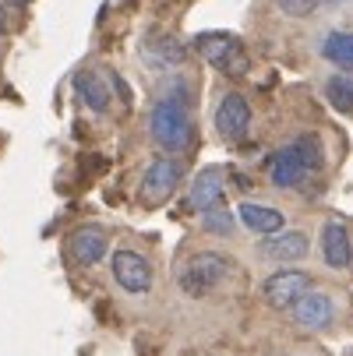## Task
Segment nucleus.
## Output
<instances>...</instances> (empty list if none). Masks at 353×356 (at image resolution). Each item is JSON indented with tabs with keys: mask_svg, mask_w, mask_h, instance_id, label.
<instances>
[{
	"mask_svg": "<svg viewBox=\"0 0 353 356\" xmlns=\"http://www.w3.org/2000/svg\"><path fill=\"white\" fill-rule=\"evenodd\" d=\"M110 268H113V279H117V286H120L124 293L141 296V293L152 289V265H148L138 250H127V247L113 250Z\"/></svg>",
	"mask_w": 353,
	"mask_h": 356,
	"instance_id": "39448f33",
	"label": "nucleus"
},
{
	"mask_svg": "<svg viewBox=\"0 0 353 356\" xmlns=\"http://www.w3.org/2000/svg\"><path fill=\"white\" fill-rule=\"evenodd\" d=\"M138 54H141V60L152 67V71H173V67L184 64L187 49L173 35H148V39H141Z\"/></svg>",
	"mask_w": 353,
	"mask_h": 356,
	"instance_id": "9d476101",
	"label": "nucleus"
},
{
	"mask_svg": "<svg viewBox=\"0 0 353 356\" xmlns=\"http://www.w3.org/2000/svg\"><path fill=\"white\" fill-rule=\"evenodd\" d=\"M293 148L300 152V159H304V166H308L311 173L325 166V152H322V141H318V134H300V138L293 141Z\"/></svg>",
	"mask_w": 353,
	"mask_h": 356,
	"instance_id": "aec40b11",
	"label": "nucleus"
},
{
	"mask_svg": "<svg viewBox=\"0 0 353 356\" xmlns=\"http://www.w3.org/2000/svg\"><path fill=\"white\" fill-rule=\"evenodd\" d=\"M230 275V261L216 250H201V254H191L184 261V268L177 272V286L191 296V300H201L209 296L212 289L223 286V279Z\"/></svg>",
	"mask_w": 353,
	"mask_h": 356,
	"instance_id": "f03ea898",
	"label": "nucleus"
},
{
	"mask_svg": "<svg viewBox=\"0 0 353 356\" xmlns=\"http://www.w3.org/2000/svg\"><path fill=\"white\" fill-rule=\"evenodd\" d=\"M290 311H293V321H297L300 328H308V332H325V328L332 325V318H336V303H332L329 293L308 289Z\"/></svg>",
	"mask_w": 353,
	"mask_h": 356,
	"instance_id": "1a4fd4ad",
	"label": "nucleus"
},
{
	"mask_svg": "<svg viewBox=\"0 0 353 356\" xmlns=\"http://www.w3.org/2000/svg\"><path fill=\"white\" fill-rule=\"evenodd\" d=\"M308 289H311V275H308V272H300V268L272 272V275L262 282V296H265L269 307H276V311H290Z\"/></svg>",
	"mask_w": 353,
	"mask_h": 356,
	"instance_id": "20e7f679",
	"label": "nucleus"
},
{
	"mask_svg": "<svg viewBox=\"0 0 353 356\" xmlns=\"http://www.w3.org/2000/svg\"><path fill=\"white\" fill-rule=\"evenodd\" d=\"M110 81H113V88L120 92V99H124V103H131V88L124 85V78H120V74H110Z\"/></svg>",
	"mask_w": 353,
	"mask_h": 356,
	"instance_id": "4be33fe9",
	"label": "nucleus"
},
{
	"mask_svg": "<svg viewBox=\"0 0 353 356\" xmlns=\"http://www.w3.org/2000/svg\"><path fill=\"white\" fill-rule=\"evenodd\" d=\"M148 134L166 152H184L191 145V113L187 103L177 95H163L148 113Z\"/></svg>",
	"mask_w": 353,
	"mask_h": 356,
	"instance_id": "f257e3e1",
	"label": "nucleus"
},
{
	"mask_svg": "<svg viewBox=\"0 0 353 356\" xmlns=\"http://www.w3.org/2000/svg\"><path fill=\"white\" fill-rule=\"evenodd\" d=\"M74 92L81 95V103L92 113H107L110 110V85L99 78L95 71H78L74 74Z\"/></svg>",
	"mask_w": 353,
	"mask_h": 356,
	"instance_id": "dca6fc26",
	"label": "nucleus"
},
{
	"mask_svg": "<svg viewBox=\"0 0 353 356\" xmlns=\"http://www.w3.org/2000/svg\"><path fill=\"white\" fill-rule=\"evenodd\" d=\"M107 247H110V240H107V229L103 226H78L71 233V258L78 265H85V268L103 261L107 258Z\"/></svg>",
	"mask_w": 353,
	"mask_h": 356,
	"instance_id": "ddd939ff",
	"label": "nucleus"
},
{
	"mask_svg": "<svg viewBox=\"0 0 353 356\" xmlns=\"http://www.w3.org/2000/svg\"><path fill=\"white\" fill-rule=\"evenodd\" d=\"M237 219H240V226H247L251 233H258V236L279 233L286 226V219H283L279 209L258 205V201H240V205H237Z\"/></svg>",
	"mask_w": 353,
	"mask_h": 356,
	"instance_id": "2eb2a0df",
	"label": "nucleus"
},
{
	"mask_svg": "<svg viewBox=\"0 0 353 356\" xmlns=\"http://www.w3.org/2000/svg\"><path fill=\"white\" fill-rule=\"evenodd\" d=\"M322 258L332 272H346L353 265V240H350L346 226L336 219H329L322 226Z\"/></svg>",
	"mask_w": 353,
	"mask_h": 356,
	"instance_id": "f8f14e48",
	"label": "nucleus"
},
{
	"mask_svg": "<svg viewBox=\"0 0 353 356\" xmlns=\"http://www.w3.org/2000/svg\"><path fill=\"white\" fill-rule=\"evenodd\" d=\"M322 57H325L329 64H336V67L353 71V32H343V29L329 32V35L322 39Z\"/></svg>",
	"mask_w": 353,
	"mask_h": 356,
	"instance_id": "f3484780",
	"label": "nucleus"
},
{
	"mask_svg": "<svg viewBox=\"0 0 353 356\" xmlns=\"http://www.w3.org/2000/svg\"><path fill=\"white\" fill-rule=\"evenodd\" d=\"M311 250V240L304 229H279V233H269L262 236L258 243V254L269 261H279V265H293V261H304Z\"/></svg>",
	"mask_w": 353,
	"mask_h": 356,
	"instance_id": "0eeeda50",
	"label": "nucleus"
},
{
	"mask_svg": "<svg viewBox=\"0 0 353 356\" xmlns=\"http://www.w3.org/2000/svg\"><path fill=\"white\" fill-rule=\"evenodd\" d=\"M308 173H311V170L304 166V159H300V152H297L293 145L279 148L276 156L269 159V180H272V187H279V191L297 187V184L304 180Z\"/></svg>",
	"mask_w": 353,
	"mask_h": 356,
	"instance_id": "4468645a",
	"label": "nucleus"
},
{
	"mask_svg": "<svg viewBox=\"0 0 353 356\" xmlns=\"http://www.w3.org/2000/svg\"><path fill=\"white\" fill-rule=\"evenodd\" d=\"M223 177H226V173H223L219 166L201 170V173L194 177L191 191H187V205H191L194 212H209V209L223 205V197H226V180H223Z\"/></svg>",
	"mask_w": 353,
	"mask_h": 356,
	"instance_id": "9b49d317",
	"label": "nucleus"
},
{
	"mask_svg": "<svg viewBox=\"0 0 353 356\" xmlns=\"http://www.w3.org/2000/svg\"><path fill=\"white\" fill-rule=\"evenodd\" d=\"M276 4H279V11L290 15V18H308V15L318 11L322 0H276Z\"/></svg>",
	"mask_w": 353,
	"mask_h": 356,
	"instance_id": "412c9836",
	"label": "nucleus"
},
{
	"mask_svg": "<svg viewBox=\"0 0 353 356\" xmlns=\"http://www.w3.org/2000/svg\"><path fill=\"white\" fill-rule=\"evenodd\" d=\"M180 163H173V159H156V163H148V170H145V177H141V187H138V194H141V201L145 205H163V201L180 187Z\"/></svg>",
	"mask_w": 353,
	"mask_h": 356,
	"instance_id": "423d86ee",
	"label": "nucleus"
},
{
	"mask_svg": "<svg viewBox=\"0 0 353 356\" xmlns=\"http://www.w3.org/2000/svg\"><path fill=\"white\" fill-rule=\"evenodd\" d=\"M4 29H8V15H4V8H0V35H4Z\"/></svg>",
	"mask_w": 353,
	"mask_h": 356,
	"instance_id": "5701e85b",
	"label": "nucleus"
},
{
	"mask_svg": "<svg viewBox=\"0 0 353 356\" xmlns=\"http://www.w3.org/2000/svg\"><path fill=\"white\" fill-rule=\"evenodd\" d=\"M201 226H205V233H212V236H233L237 216H233L230 209L216 205V209H209V212H201Z\"/></svg>",
	"mask_w": 353,
	"mask_h": 356,
	"instance_id": "6ab92c4d",
	"label": "nucleus"
},
{
	"mask_svg": "<svg viewBox=\"0 0 353 356\" xmlns=\"http://www.w3.org/2000/svg\"><path fill=\"white\" fill-rule=\"evenodd\" d=\"M332 4H346V0H332Z\"/></svg>",
	"mask_w": 353,
	"mask_h": 356,
	"instance_id": "b1692460",
	"label": "nucleus"
},
{
	"mask_svg": "<svg viewBox=\"0 0 353 356\" xmlns=\"http://www.w3.org/2000/svg\"><path fill=\"white\" fill-rule=\"evenodd\" d=\"M325 99L336 113H353V74H332L325 81Z\"/></svg>",
	"mask_w": 353,
	"mask_h": 356,
	"instance_id": "a211bd4d",
	"label": "nucleus"
},
{
	"mask_svg": "<svg viewBox=\"0 0 353 356\" xmlns=\"http://www.w3.org/2000/svg\"><path fill=\"white\" fill-rule=\"evenodd\" d=\"M216 131L223 141H240L251 131V103L240 92L223 95V103L216 106Z\"/></svg>",
	"mask_w": 353,
	"mask_h": 356,
	"instance_id": "6e6552de",
	"label": "nucleus"
},
{
	"mask_svg": "<svg viewBox=\"0 0 353 356\" xmlns=\"http://www.w3.org/2000/svg\"><path fill=\"white\" fill-rule=\"evenodd\" d=\"M194 49L201 54V60H209L216 71H223L230 78H240L251 67L244 46L233 35H226V32H205V35H198L194 39Z\"/></svg>",
	"mask_w": 353,
	"mask_h": 356,
	"instance_id": "7ed1b4c3",
	"label": "nucleus"
}]
</instances>
